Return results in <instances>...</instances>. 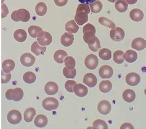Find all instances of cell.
I'll use <instances>...</instances> for the list:
<instances>
[{
    "instance_id": "681fc988",
    "label": "cell",
    "mask_w": 146,
    "mask_h": 129,
    "mask_svg": "<svg viewBox=\"0 0 146 129\" xmlns=\"http://www.w3.org/2000/svg\"><path fill=\"white\" fill-rule=\"evenodd\" d=\"M107 1H109V2H111V3H114L117 1V0H107Z\"/></svg>"
},
{
    "instance_id": "f907efd6",
    "label": "cell",
    "mask_w": 146,
    "mask_h": 129,
    "mask_svg": "<svg viewBox=\"0 0 146 129\" xmlns=\"http://www.w3.org/2000/svg\"><path fill=\"white\" fill-rule=\"evenodd\" d=\"M4 1H5V0H2V3H3V2H4Z\"/></svg>"
},
{
    "instance_id": "cb8c5ba5",
    "label": "cell",
    "mask_w": 146,
    "mask_h": 129,
    "mask_svg": "<svg viewBox=\"0 0 146 129\" xmlns=\"http://www.w3.org/2000/svg\"><path fill=\"white\" fill-rule=\"evenodd\" d=\"M15 65H16V64H15V62L13 60L7 59L3 62V71L6 73H9L14 69Z\"/></svg>"
},
{
    "instance_id": "74e56055",
    "label": "cell",
    "mask_w": 146,
    "mask_h": 129,
    "mask_svg": "<svg viewBox=\"0 0 146 129\" xmlns=\"http://www.w3.org/2000/svg\"><path fill=\"white\" fill-rule=\"evenodd\" d=\"M124 52L122 51H117L113 54V61L117 64H121L124 62L123 59Z\"/></svg>"
},
{
    "instance_id": "1f68e13d",
    "label": "cell",
    "mask_w": 146,
    "mask_h": 129,
    "mask_svg": "<svg viewBox=\"0 0 146 129\" xmlns=\"http://www.w3.org/2000/svg\"><path fill=\"white\" fill-rule=\"evenodd\" d=\"M115 6L118 12L125 13L128 9V4L125 0H117Z\"/></svg>"
},
{
    "instance_id": "f35d334b",
    "label": "cell",
    "mask_w": 146,
    "mask_h": 129,
    "mask_svg": "<svg viewBox=\"0 0 146 129\" xmlns=\"http://www.w3.org/2000/svg\"><path fill=\"white\" fill-rule=\"evenodd\" d=\"M64 63L65 67L67 68L68 70H73L74 69L76 62L75 59L72 57H66V58L64 60Z\"/></svg>"
},
{
    "instance_id": "ffe728a7",
    "label": "cell",
    "mask_w": 146,
    "mask_h": 129,
    "mask_svg": "<svg viewBox=\"0 0 146 129\" xmlns=\"http://www.w3.org/2000/svg\"><path fill=\"white\" fill-rule=\"evenodd\" d=\"M129 17L134 22H140L144 18V13L139 9H134L130 11Z\"/></svg>"
},
{
    "instance_id": "f6af8a7d",
    "label": "cell",
    "mask_w": 146,
    "mask_h": 129,
    "mask_svg": "<svg viewBox=\"0 0 146 129\" xmlns=\"http://www.w3.org/2000/svg\"><path fill=\"white\" fill-rule=\"evenodd\" d=\"M54 1L57 6L62 7L67 5L68 0H54Z\"/></svg>"
},
{
    "instance_id": "8992f818",
    "label": "cell",
    "mask_w": 146,
    "mask_h": 129,
    "mask_svg": "<svg viewBox=\"0 0 146 129\" xmlns=\"http://www.w3.org/2000/svg\"><path fill=\"white\" fill-rule=\"evenodd\" d=\"M99 63V60L96 55L94 54L88 55L84 60V64L88 69L93 70L97 68Z\"/></svg>"
},
{
    "instance_id": "7a4b0ae2",
    "label": "cell",
    "mask_w": 146,
    "mask_h": 129,
    "mask_svg": "<svg viewBox=\"0 0 146 129\" xmlns=\"http://www.w3.org/2000/svg\"><path fill=\"white\" fill-rule=\"evenodd\" d=\"M6 98L9 100H14V101H21L24 97V92L21 88L11 89L7 90L5 94Z\"/></svg>"
},
{
    "instance_id": "2e32d148",
    "label": "cell",
    "mask_w": 146,
    "mask_h": 129,
    "mask_svg": "<svg viewBox=\"0 0 146 129\" xmlns=\"http://www.w3.org/2000/svg\"><path fill=\"white\" fill-rule=\"evenodd\" d=\"M131 47L137 51L144 50L146 47V41L143 38H137L132 41Z\"/></svg>"
},
{
    "instance_id": "ee69618b",
    "label": "cell",
    "mask_w": 146,
    "mask_h": 129,
    "mask_svg": "<svg viewBox=\"0 0 146 129\" xmlns=\"http://www.w3.org/2000/svg\"><path fill=\"white\" fill-rule=\"evenodd\" d=\"M1 9H2V13H1V17L2 18H5L6 17L7 14L9 13V11H8V8L6 6V5L5 4H2V6H1Z\"/></svg>"
},
{
    "instance_id": "3957f363",
    "label": "cell",
    "mask_w": 146,
    "mask_h": 129,
    "mask_svg": "<svg viewBox=\"0 0 146 129\" xmlns=\"http://www.w3.org/2000/svg\"><path fill=\"white\" fill-rule=\"evenodd\" d=\"M83 39L86 44L93 38L96 35V28L91 24H88L83 28Z\"/></svg>"
},
{
    "instance_id": "d4e9b609",
    "label": "cell",
    "mask_w": 146,
    "mask_h": 129,
    "mask_svg": "<svg viewBox=\"0 0 146 129\" xmlns=\"http://www.w3.org/2000/svg\"><path fill=\"white\" fill-rule=\"evenodd\" d=\"M14 38L18 42L22 43L27 39V35L24 30L23 29H18L15 31L14 33Z\"/></svg>"
},
{
    "instance_id": "277c9868",
    "label": "cell",
    "mask_w": 146,
    "mask_h": 129,
    "mask_svg": "<svg viewBox=\"0 0 146 129\" xmlns=\"http://www.w3.org/2000/svg\"><path fill=\"white\" fill-rule=\"evenodd\" d=\"M42 106L47 111H52L58 108L59 101L55 98L48 97L45 98L42 102Z\"/></svg>"
},
{
    "instance_id": "60d3db41",
    "label": "cell",
    "mask_w": 146,
    "mask_h": 129,
    "mask_svg": "<svg viewBox=\"0 0 146 129\" xmlns=\"http://www.w3.org/2000/svg\"><path fill=\"white\" fill-rule=\"evenodd\" d=\"M63 74L65 78L68 79L75 78L76 75V70L75 68L73 70H68L67 68L65 67L63 70Z\"/></svg>"
},
{
    "instance_id": "484cf974",
    "label": "cell",
    "mask_w": 146,
    "mask_h": 129,
    "mask_svg": "<svg viewBox=\"0 0 146 129\" xmlns=\"http://www.w3.org/2000/svg\"><path fill=\"white\" fill-rule=\"evenodd\" d=\"M123 98L128 103H131L135 100L136 93L134 91L131 89H126L123 93Z\"/></svg>"
},
{
    "instance_id": "4fadbf2b",
    "label": "cell",
    "mask_w": 146,
    "mask_h": 129,
    "mask_svg": "<svg viewBox=\"0 0 146 129\" xmlns=\"http://www.w3.org/2000/svg\"><path fill=\"white\" fill-rule=\"evenodd\" d=\"M73 91L79 97H85L88 92L87 87L82 84H75L73 87Z\"/></svg>"
},
{
    "instance_id": "ab89813d",
    "label": "cell",
    "mask_w": 146,
    "mask_h": 129,
    "mask_svg": "<svg viewBox=\"0 0 146 129\" xmlns=\"http://www.w3.org/2000/svg\"><path fill=\"white\" fill-rule=\"evenodd\" d=\"M94 129H107L108 126L104 120L101 119H97L93 122Z\"/></svg>"
},
{
    "instance_id": "603a6c76",
    "label": "cell",
    "mask_w": 146,
    "mask_h": 129,
    "mask_svg": "<svg viewBox=\"0 0 146 129\" xmlns=\"http://www.w3.org/2000/svg\"><path fill=\"white\" fill-rule=\"evenodd\" d=\"M88 44L90 50L93 52L98 51L99 49H101V43H100L99 39L95 36L88 42Z\"/></svg>"
},
{
    "instance_id": "c3c4849f",
    "label": "cell",
    "mask_w": 146,
    "mask_h": 129,
    "mask_svg": "<svg viewBox=\"0 0 146 129\" xmlns=\"http://www.w3.org/2000/svg\"><path fill=\"white\" fill-rule=\"evenodd\" d=\"M125 1L127 3L128 5H134L137 3V0H125Z\"/></svg>"
},
{
    "instance_id": "e0dca14e",
    "label": "cell",
    "mask_w": 146,
    "mask_h": 129,
    "mask_svg": "<svg viewBox=\"0 0 146 129\" xmlns=\"http://www.w3.org/2000/svg\"><path fill=\"white\" fill-rule=\"evenodd\" d=\"M59 90V87L57 84L54 82H49L46 83L44 86V91L46 94L49 95H53L57 93Z\"/></svg>"
},
{
    "instance_id": "52a82bcc",
    "label": "cell",
    "mask_w": 146,
    "mask_h": 129,
    "mask_svg": "<svg viewBox=\"0 0 146 129\" xmlns=\"http://www.w3.org/2000/svg\"><path fill=\"white\" fill-rule=\"evenodd\" d=\"M125 32L120 27H115V29H112L110 32V36L114 41H121L125 38Z\"/></svg>"
},
{
    "instance_id": "6da1fadb",
    "label": "cell",
    "mask_w": 146,
    "mask_h": 129,
    "mask_svg": "<svg viewBox=\"0 0 146 129\" xmlns=\"http://www.w3.org/2000/svg\"><path fill=\"white\" fill-rule=\"evenodd\" d=\"M11 18L14 22H27L30 19V14L25 9H20L14 11L11 14Z\"/></svg>"
},
{
    "instance_id": "d6a6232c",
    "label": "cell",
    "mask_w": 146,
    "mask_h": 129,
    "mask_svg": "<svg viewBox=\"0 0 146 129\" xmlns=\"http://www.w3.org/2000/svg\"><path fill=\"white\" fill-rule=\"evenodd\" d=\"M35 11L37 15L43 16L47 13V6L44 3H38L35 7Z\"/></svg>"
},
{
    "instance_id": "b9f144b4",
    "label": "cell",
    "mask_w": 146,
    "mask_h": 129,
    "mask_svg": "<svg viewBox=\"0 0 146 129\" xmlns=\"http://www.w3.org/2000/svg\"><path fill=\"white\" fill-rule=\"evenodd\" d=\"M76 84V82L74 81H67L65 84V88L68 92L73 93V87Z\"/></svg>"
},
{
    "instance_id": "7c38bea8",
    "label": "cell",
    "mask_w": 146,
    "mask_h": 129,
    "mask_svg": "<svg viewBox=\"0 0 146 129\" xmlns=\"http://www.w3.org/2000/svg\"><path fill=\"white\" fill-rule=\"evenodd\" d=\"M111 105L109 101L107 100H102L98 104V111L102 115H107L111 111Z\"/></svg>"
},
{
    "instance_id": "f546056e",
    "label": "cell",
    "mask_w": 146,
    "mask_h": 129,
    "mask_svg": "<svg viewBox=\"0 0 146 129\" xmlns=\"http://www.w3.org/2000/svg\"><path fill=\"white\" fill-rule=\"evenodd\" d=\"M67 56V53L64 50L57 51L55 54H54V59L55 61L60 64H62L64 62V59Z\"/></svg>"
},
{
    "instance_id": "ac0fdd59",
    "label": "cell",
    "mask_w": 146,
    "mask_h": 129,
    "mask_svg": "<svg viewBox=\"0 0 146 129\" xmlns=\"http://www.w3.org/2000/svg\"><path fill=\"white\" fill-rule=\"evenodd\" d=\"M52 37L51 34L47 32H44V36L43 37H40L37 38L38 43L41 46H46L49 45L52 43Z\"/></svg>"
},
{
    "instance_id": "4dcf8cb0",
    "label": "cell",
    "mask_w": 146,
    "mask_h": 129,
    "mask_svg": "<svg viewBox=\"0 0 146 129\" xmlns=\"http://www.w3.org/2000/svg\"><path fill=\"white\" fill-rule=\"evenodd\" d=\"M112 84L110 81H103L99 84V88L102 93H108L112 89Z\"/></svg>"
},
{
    "instance_id": "d590c367",
    "label": "cell",
    "mask_w": 146,
    "mask_h": 129,
    "mask_svg": "<svg viewBox=\"0 0 146 129\" xmlns=\"http://www.w3.org/2000/svg\"><path fill=\"white\" fill-rule=\"evenodd\" d=\"M99 57L104 60H109L112 57V52L109 49H101L99 52Z\"/></svg>"
},
{
    "instance_id": "5bb4252c",
    "label": "cell",
    "mask_w": 146,
    "mask_h": 129,
    "mask_svg": "<svg viewBox=\"0 0 146 129\" xmlns=\"http://www.w3.org/2000/svg\"><path fill=\"white\" fill-rule=\"evenodd\" d=\"M28 32L30 36L35 38L43 37L44 36V31L41 27L38 26L32 25L30 26L28 29Z\"/></svg>"
},
{
    "instance_id": "7dc6e473",
    "label": "cell",
    "mask_w": 146,
    "mask_h": 129,
    "mask_svg": "<svg viewBox=\"0 0 146 129\" xmlns=\"http://www.w3.org/2000/svg\"><path fill=\"white\" fill-rule=\"evenodd\" d=\"M78 1L81 3H84V4H87V5H89L90 3H93L96 0H78Z\"/></svg>"
},
{
    "instance_id": "30bf717a",
    "label": "cell",
    "mask_w": 146,
    "mask_h": 129,
    "mask_svg": "<svg viewBox=\"0 0 146 129\" xmlns=\"http://www.w3.org/2000/svg\"><path fill=\"white\" fill-rule=\"evenodd\" d=\"M126 82L131 86H136L139 84L141 81V77L137 73H130L126 75Z\"/></svg>"
},
{
    "instance_id": "4316f807",
    "label": "cell",
    "mask_w": 146,
    "mask_h": 129,
    "mask_svg": "<svg viewBox=\"0 0 146 129\" xmlns=\"http://www.w3.org/2000/svg\"><path fill=\"white\" fill-rule=\"evenodd\" d=\"M137 58L136 52L133 50H128L123 54V59L128 63H133L136 61Z\"/></svg>"
},
{
    "instance_id": "f1b7e54d",
    "label": "cell",
    "mask_w": 146,
    "mask_h": 129,
    "mask_svg": "<svg viewBox=\"0 0 146 129\" xmlns=\"http://www.w3.org/2000/svg\"><path fill=\"white\" fill-rule=\"evenodd\" d=\"M36 115V110L33 108H29L27 109L24 112V120L26 122H32L33 117Z\"/></svg>"
},
{
    "instance_id": "7bdbcfd3",
    "label": "cell",
    "mask_w": 146,
    "mask_h": 129,
    "mask_svg": "<svg viewBox=\"0 0 146 129\" xmlns=\"http://www.w3.org/2000/svg\"><path fill=\"white\" fill-rule=\"evenodd\" d=\"M1 76H2V80L1 82L3 84H6L11 79V73H5V72L2 71L1 72Z\"/></svg>"
},
{
    "instance_id": "7402d4cb",
    "label": "cell",
    "mask_w": 146,
    "mask_h": 129,
    "mask_svg": "<svg viewBox=\"0 0 146 129\" xmlns=\"http://www.w3.org/2000/svg\"><path fill=\"white\" fill-rule=\"evenodd\" d=\"M31 51L36 55L38 56L40 55H43L45 52L46 51V46H40V45L38 42H34L31 46Z\"/></svg>"
},
{
    "instance_id": "bcb514c9",
    "label": "cell",
    "mask_w": 146,
    "mask_h": 129,
    "mask_svg": "<svg viewBox=\"0 0 146 129\" xmlns=\"http://www.w3.org/2000/svg\"><path fill=\"white\" fill-rule=\"evenodd\" d=\"M121 129H134V127L131 124L129 123H125L122 125L120 127Z\"/></svg>"
},
{
    "instance_id": "d6986e66",
    "label": "cell",
    "mask_w": 146,
    "mask_h": 129,
    "mask_svg": "<svg viewBox=\"0 0 146 129\" xmlns=\"http://www.w3.org/2000/svg\"><path fill=\"white\" fill-rule=\"evenodd\" d=\"M74 41V36L72 33H65L63 35L61 36L60 42L64 46L69 47L71 45Z\"/></svg>"
},
{
    "instance_id": "836d02e7",
    "label": "cell",
    "mask_w": 146,
    "mask_h": 129,
    "mask_svg": "<svg viewBox=\"0 0 146 129\" xmlns=\"http://www.w3.org/2000/svg\"><path fill=\"white\" fill-rule=\"evenodd\" d=\"M36 79V76L35 74L31 71L26 72L23 76V80L27 84H32V83L35 82Z\"/></svg>"
},
{
    "instance_id": "44dd1931",
    "label": "cell",
    "mask_w": 146,
    "mask_h": 129,
    "mask_svg": "<svg viewBox=\"0 0 146 129\" xmlns=\"http://www.w3.org/2000/svg\"><path fill=\"white\" fill-rule=\"evenodd\" d=\"M48 120L47 117L43 115H38L34 120V124L38 128H43L46 126Z\"/></svg>"
},
{
    "instance_id": "8fae6325",
    "label": "cell",
    "mask_w": 146,
    "mask_h": 129,
    "mask_svg": "<svg viewBox=\"0 0 146 129\" xmlns=\"http://www.w3.org/2000/svg\"><path fill=\"white\" fill-rule=\"evenodd\" d=\"M113 74L112 68L109 65H104L100 68L99 74L102 79H109L112 78Z\"/></svg>"
},
{
    "instance_id": "5b68a950",
    "label": "cell",
    "mask_w": 146,
    "mask_h": 129,
    "mask_svg": "<svg viewBox=\"0 0 146 129\" xmlns=\"http://www.w3.org/2000/svg\"><path fill=\"white\" fill-rule=\"evenodd\" d=\"M7 119L11 124H18L21 122L22 115L21 113L17 110H11L7 114Z\"/></svg>"
},
{
    "instance_id": "8d00e7d4",
    "label": "cell",
    "mask_w": 146,
    "mask_h": 129,
    "mask_svg": "<svg viewBox=\"0 0 146 129\" xmlns=\"http://www.w3.org/2000/svg\"><path fill=\"white\" fill-rule=\"evenodd\" d=\"M99 22L102 25L106 26L107 27L110 28L111 29H115V27H116V25H115V24L113 22H112V20H110L104 17H100L99 18Z\"/></svg>"
},
{
    "instance_id": "83f0119b",
    "label": "cell",
    "mask_w": 146,
    "mask_h": 129,
    "mask_svg": "<svg viewBox=\"0 0 146 129\" xmlns=\"http://www.w3.org/2000/svg\"><path fill=\"white\" fill-rule=\"evenodd\" d=\"M65 30L69 33H76L78 31L79 26L75 20H72L65 24Z\"/></svg>"
},
{
    "instance_id": "e575fe53",
    "label": "cell",
    "mask_w": 146,
    "mask_h": 129,
    "mask_svg": "<svg viewBox=\"0 0 146 129\" xmlns=\"http://www.w3.org/2000/svg\"><path fill=\"white\" fill-rule=\"evenodd\" d=\"M89 6L91 7V11L93 13L97 14L101 11L102 9V4L100 1H95L93 3H90Z\"/></svg>"
},
{
    "instance_id": "9a60e30c",
    "label": "cell",
    "mask_w": 146,
    "mask_h": 129,
    "mask_svg": "<svg viewBox=\"0 0 146 129\" xmlns=\"http://www.w3.org/2000/svg\"><path fill=\"white\" fill-rule=\"evenodd\" d=\"M98 79L96 76L93 73H87L83 78V82L88 87H94L97 84Z\"/></svg>"
},
{
    "instance_id": "ba28073f",
    "label": "cell",
    "mask_w": 146,
    "mask_h": 129,
    "mask_svg": "<svg viewBox=\"0 0 146 129\" xmlns=\"http://www.w3.org/2000/svg\"><path fill=\"white\" fill-rule=\"evenodd\" d=\"M21 63L23 66L30 67L33 66L35 62V58L30 53H25L21 57Z\"/></svg>"
},
{
    "instance_id": "9c48e42d",
    "label": "cell",
    "mask_w": 146,
    "mask_h": 129,
    "mask_svg": "<svg viewBox=\"0 0 146 129\" xmlns=\"http://www.w3.org/2000/svg\"><path fill=\"white\" fill-rule=\"evenodd\" d=\"M88 13L83 11H76L75 21L78 25H83L88 20Z\"/></svg>"
}]
</instances>
